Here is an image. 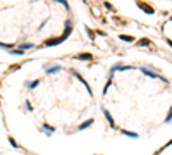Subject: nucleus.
Instances as JSON below:
<instances>
[{
    "label": "nucleus",
    "mask_w": 172,
    "mask_h": 155,
    "mask_svg": "<svg viewBox=\"0 0 172 155\" xmlns=\"http://www.w3.org/2000/svg\"><path fill=\"white\" fill-rule=\"evenodd\" d=\"M141 72H143V74H146V76H150V78H158V79H162L164 83H167V79H165V78H162L160 74H157V72H151V71L146 69V67H143V69H141Z\"/></svg>",
    "instance_id": "obj_1"
},
{
    "label": "nucleus",
    "mask_w": 172,
    "mask_h": 155,
    "mask_svg": "<svg viewBox=\"0 0 172 155\" xmlns=\"http://www.w3.org/2000/svg\"><path fill=\"white\" fill-rule=\"evenodd\" d=\"M64 40H66V36H60V38H52V40H47V42H45V45H47V47H55V45L62 43Z\"/></svg>",
    "instance_id": "obj_2"
},
{
    "label": "nucleus",
    "mask_w": 172,
    "mask_h": 155,
    "mask_svg": "<svg viewBox=\"0 0 172 155\" xmlns=\"http://www.w3.org/2000/svg\"><path fill=\"white\" fill-rule=\"evenodd\" d=\"M138 7L141 9V10H144V12H148V14H153V12H155V10H153V7L146 5V4H143V2H139V4H138Z\"/></svg>",
    "instance_id": "obj_3"
},
{
    "label": "nucleus",
    "mask_w": 172,
    "mask_h": 155,
    "mask_svg": "<svg viewBox=\"0 0 172 155\" xmlns=\"http://www.w3.org/2000/svg\"><path fill=\"white\" fill-rule=\"evenodd\" d=\"M76 59H79V60H91L93 55H91V54H77Z\"/></svg>",
    "instance_id": "obj_4"
},
{
    "label": "nucleus",
    "mask_w": 172,
    "mask_h": 155,
    "mask_svg": "<svg viewBox=\"0 0 172 155\" xmlns=\"http://www.w3.org/2000/svg\"><path fill=\"white\" fill-rule=\"evenodd\" d=\"M119 38H121V40H124V42H134V38H133V36H129V35H121L119 36Z\"/></svg>",
    "instance_id": "obj_5"
},
{
    "label": "nucleus",
    "mask_w": 172,
    "mask_h": 155,
    "mask_svg": "<svg viewBox=\"0 0 172 155\" xmlns=\"http://www.w3.org/2000/svg\"><path fill=\"white\" fill-rule=\"evenodd\" d=\"M57 71H60V67H59V66H55V67H47V71H45V72H47V74H52V72H57Z\"/></svg>",
    "instance_id": "obj_6"
},
{
    "label": "nucleus",
    "mask_w": 172,
    "mask_h": 155,
    "mask_svg": "<svg viewBox=\"0 0 172 155\" xmlns=\"http://www.w3.org/2000/svg\"><path fill=\"white\" fill-rule=\"evenodd\" d=\"M93 124V119H89V121H86V122H83L81 126H79V129H86V127H89Z\"/></svg>",
    "instance_id": "obj_7"
},
{
    "label": "nucleus",
    "mask_w": 172,
    "mask_h": 155,
    "mask_svg": "<svg viewBox=\"0 0 172 155\" xmlns=\"http://www.w3.org/2000/svg\"><path fill=\"white\" fill-rule=\"evenodd\" d=\"M138 45H144V47H148V45H151V42L148 40V38H143V40H139Z\"/></svg>",
    "instance_id": "obj_8"
},
{
    "label": "nucleus",
    "mask_w": 172,
    "mask_h": 155,
    "mask_svg": "<svg viewBox=\"0 0 172 155\" xmlns=\"http://www.w3.org/2000/svg\"><path fill=\"white\" fill-rule=\"evenodd\" d=\"M103 114H105V117H107V119H109V122H110V124H112V126H114V119H112V116H110V114L107 112V110H103Z\"/></svg>",
    "instance_id": "obj_9"
},
{
    "label": "nucleus",
    "mask_w": 172,
    "mask_h": 155,
    "mask_svg": "<svg viewBox=\"0 0 172 155\" xmlns=\"http://www.w3.org/2000/svg\"><path fill=\"white\" fill-rule=\"evenodd\" d=\"M38 85H40V81L36 79V81H33V83H29V88H36Z\"/></svg>",
    "instance_id": "obj_10"
},
{
    "label": "nucleus",
    "mask_w": 172,
    "mask_h": 155,
    "mask_svg": "<svg viewBox=\"0 0 172 155\" xmlns=\"http://www.w3.org/2000/svg\"><path fill=\"white\" fill-rule=\"evenodd\" d=\"M124 134H127V136H133V138H138L136 133H131V131H124Z\"/></svg>",
    "instance_id": "obj_11"
},
{
    "label": "nucleus",
    "mask_w": 172,
    "mask_h": 155,
    "mask_svg": "<svg viewBox=\"0 0 172 155\" xmlns=\"http://www.w3.org/2000/svg\"><path fill=\"white\" fill-rule=\"evenodd\" d=\"M172 121V109H171V112H169V116H167V119H165V122H171Z\"/></svg>",
    "instance_id": "obj_12"
},
{
    "label": "nucleus",
    "mask_w": 172,
    "mask_h": 155,
    "mask_svg": "<svg viewBox=\"0 0 172 155\" xmlns=\"http://www.w3.org/2000/svg\"><path fill=\"white\" fill-rule=\"evenodd\" d=\"M169 145H172V140H171V141H169V143H167V145H165V147H164V148H167V147H169Z\"/></svg>",
    "instance_id": "obj_13"
},
{
    "label": "nucleus",
    "mask_w": 172,
    "mask_h": 155,
    "mask_svg": "<svg viewBox=\"0 0 172 155\" xmlns=\"http://www.w3.org/2000/svg\"><path fill=\"white\" fill-rule=\"evenodd\" d=\"M169 45H171V47H172V42H169Z\"/></svg>",
    "instance_id": "obj_14"
}]
</instances>
